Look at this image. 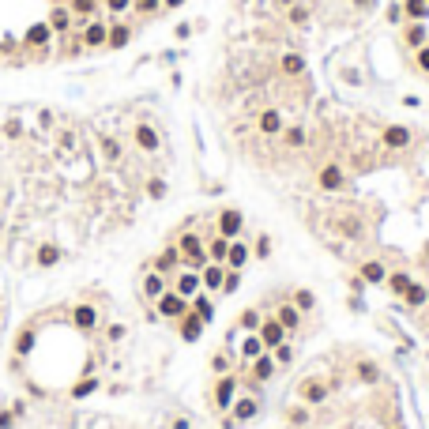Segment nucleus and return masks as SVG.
I'll list each match as a JSON object with an SVG mask.
<instances>
[{"mask_svg":"<svg viewBox=\"0 0 429 429\" xmlns=\"http://www.w3.org/2000/svg\"><path fill=\"white\" fill-rule=\"evenodd\" d=\"M272 316H275V320H279L283 328H286V336H290V339H298V331H301V316H305V313H301V309L294 305V301H279V309H275Z\"/></svg>","mask_w":429,"mask_h":429,"instance_id":"obj_4","label":"nucleus"},{"mask_svg":"<svg viewBox=\"0 0 429 429\" xmlns=\"http://www.w3.org/2000/svg\"><path fill=\"white\" fill-rule=\"evenodd\" d=\"M162 129L121 124L38 98L0 102V267L68 272L91 245L132 222L140 196H166L155 173Z\"/></svg>","mask_w":429,"mask_h":429,"instance_id":"obj_1","label":"nucleus"},{"mask_svg":"<svg viewBox=\"0 0 429 429\" xmlns=\"http://www.w3.org/2000/svg\"><path fill=\"white\" fill-rule=\"evenodd\" d=\"M237 392H241V377H237V373H222V377H214V384H211V407H214V415H226V410L234 407Z\"/></svg>","mask_w":429,"mask_h":429,"instance_id":"obj_3","label":"nucleus"},{"mask_svg":"<svg viewBox=\"0 0 429 429\" xmlns=\"http://www.w3.org/2000/svg\"><path fill=\"white\" fill-rule=\"evenodd\" d=\"M418 60H422V68L429 72V45H426V50H422V57H418Z\"/></svg>","mask_w":429,"mask_h":429,"instance_id":"obj_10","label":"nucleus"},{"mask_svg":"<svg viewBox=\"0 0 429 429\" xmlns=\"http://www.w3.org/2000/svg\"><path fill=\"white\" fill-rule=\"evenodd\" d=\"M249 260H252V249L241 241V237H234V241H230V252H226V267L230 272H241Z\"/></svg>","mask_w":429,"mask_h":429,"instance_id":"obj_7","label":"nucleus"},{"mask_svg":"<svg viewBox=\"0 0 429 429\" xmlns=\"http://www.w3.org/2000/svg\"><path fill=\"white\" fill-rule=\"evenodd\" d=\"M294 305H298L301 313H309V309H313V294H309V290H294Z\"/></svg>","mask_w":429,"mask_h":429,"instance_id":"obj_9","label":"nucleus"},{"mask_svg":"<svg viewBox=\"0 0 429 429\" xmlns=\"http://www.w3.org/2000/svg\"><path fill=\"white\" fill-rule=\"evenodd\" d=\"M91 60L83 0H0V72Z\"/></svg>","mask_w":429,"mask_h":429,"instance_id":"obj_2","label":"nucleus"},{"mask_svg":"<svg viewBox=\"0 0 429 429\" xmlns=\"http://www.w3.org/2000/svg\"><path fill=\"white\" fill-rule=\"evenodd\" d=\"M211 226L219 230V234H226V237H237L245 230V219H241V211H234V208H226V211H219L211 219Z\"/></svg>","mask_w":429,"mask_h":429,"instance_id":"obj_6","label":"nucleus"},{"mask_svg":"<svg viewBox=\"0 0 429 429\" xmlns=\"http://www.w3.org/2000/svg\"><path fill=\"white\" fill-rule=\"evenodd\" d=\"M256 336L264 339V346H267V351H275V346H283L286 339H290V336H286V328H283L279 320H275V316H264V320H260Z\"/></svg>","mask_w":429,"mask_h":429,"instance_id":"obj_5","label":"nucleus"},{"mask_svg":"<svg viewBox=\"0 0 429 429\" xmlns=\"http://www.w3.org/2000/svg\"><path fill=\"white\" fill-rule=\"evenodd\" d=\"M362 275L369 283H384V264H380V260H369V264H362Z\"/></svg>","mask_w":429,"mask_h":429,"instance_id":"obj_8","label":"nucleus"}]
</instances>
